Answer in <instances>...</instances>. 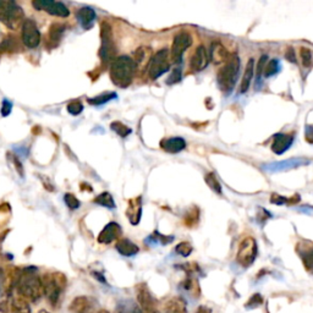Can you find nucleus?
<instances>
[{
    "instance_id": "a878e982",
    "label": "nucleus",
    "mask_w": 313,
    "mask_h": 313,
    "mask_svg": "<svg viewBox=\"0 0 313 313\" xmlns=\"http://www.w3.org/2000/svg\"><path fill=\"white\" fill-rule=\"evenodd\" d=\"M116 313H143L136 302L131 300H122L117 304Z\"/></svg>"
},
{
    "instance_id": "c03bdc74",
    "label": "nucleus",
    "mask_w": 313,
    "mask_h": 313,
    "mask_svg": "<svg viewBox=\"0 0 313 313\" xmlns=\"http://www.w3.org/2000/svg\"><path fill=\"white\" fill-rule=\"evenodd\" d=\"M285 58L289 60L290 62H296V58H295V52L293 48H288L285 53Z\"/></svg>"
},
{
    "instance_id": "f3484780",
    "label": "nucleus",
    "mask_w": 313,
    "mask_h": 313,
    "mask_svg": "<svg viewBox=\"0 0 313 313\" xmlns=\"http://www.w3.org/2000/svg\"><path fill=\"white\" fill-rule=\"evenodd\" d=\"M120 234H121V228H120L119 224L111 221L101 231L98 236V242L104 245L111 244L114 240H116L120 236Z\"/></svg>"
},
{
    "instance_id": "a19ab883",
    "label": "nucleus",
    "mask_w": 313,
    "mask_h": 313,
    "mask_svg": "<svg viewBox=\"0 0 313 313\" xmlns=\"http://www.w3.org/2000/svg\"><path fill=\"white\" fill-rule=\"evenodd\" d=\"M11 109H12V104L10 103L9 101H6V99H5V101L2 102V105H1V115L4 117L10 115V113H11Z\"/></svg>"
},
{
    "instance_id": "f257e3e1",
    "label": "nucleus",
    "mask_w": 313,
    "mask_h": 313,
    "mask_svg": "<svg viewBox=\"0 0 313 313\" xmlns=\"http://www.w3.org/2000/svg\"><path fill=\"white\" fill-rule=\"evenodd\" d=\"M17 293L27 302H38L44 295L42 279L32 268H27L17 278Z\"/></svg>"
},
{
    "instance_id": "412c9836",
    "label": "nucleus",
    "mask_w": 313,
    "mask_h": 313,
    "mask_svg": "<svg viewBox=\"0 0 313 313\" xmlns=\"http://www.w3.org/2000/svg\"><path fill=\"white\" fill-rule=\"evenodd\" d=\"M164 313H187V304L182 297H173L164 306Z\"/></svg>"
},
{
    "instance_id": "2f4dec72",
    "label": "nucleus",
    "mask_w": 313,
    "mask_h": 313,
    "mask_svg": "<svg viewBox=\"0 0 313 313\" xmlns=\"http://www.w3.org/2000/svg\"><path fill=\"white\" fill-rule=\"evenodd\" d=\"M205 180H206V182H207L208 186H209L210 189L215 192V194H219V195L221 194V185H220V182L218 181V179H216L214 174H212V173L207 174V175L205 176Z\"/></svg>"
},
{
    "instance_id": "423d86ee",
    "label": "nucleus",
    "mask_w": 313,
    "mask_h": 313,
    "mask_svg": "<svg viewBox=\"0 0 313 313\" xmlns=\"http://www.w3.org/2000/svg\"><path fill=\"white\" fill-rule=\"evenodd\" d=\"M169 67H170V62H169L168 49H161V51L156 52L155 55L151 58L150 65H148L150 78L151 80H156L161 75L165 74Z\"/></svg>"
},
{
    "instance_id": "c85d7f7f",
    "label": "nucleus",
    "mask_w": 313,
    "mask_h": 313,
    "mask_svg": "<svg viewBox=\"0 0 313 313\" xmlns=\"http://www.w3.org/2000/svg\"><path fill=\"white\" fill-rule=\"evenodd\" d=\"M117 97L116 93L114 92H109V93H104V95L97 96L95 98H90L88 99V103L93 104V105H103V104L108 103L111 99H115Z\"/></svg>"
},
{
    "instance_id": "49530a36",
    "label": "nucleus",
    "mask_w": 313,
    "mask_h": 313,
    "mask_svg": "<svg viewBox=\"0 0 313 313\" xmlns=\"http://www.w3.org/2000/svg\"><path fill=\"white\" fill-rule=\"evenodd\" d=\"M2 285H4V272L0 269V294L2 291Z\"/></svg>"
},
{
    "instance_id": "473e14b6",
    "label": "nucleus",
    "mask_w": 313,
    "mask_h": 313,
    "mask_svg": "<svg viewBox=\"0 0 313 313\" xmlns=\"http://www.w3.org/2000/svg\"><path fill=\"white\" fill-rule=\"evenodd\" d=\"M302 261H304V264L307 268V270L313 273V247L302 254Z\"/></svg>"
},
{
    "instance_id": "20e7f679",
    "label": "nucleus",
    "mask_w": 313,
    "mask_h": 313,
    "mask_svg": "<svg viewBox=\"0 0 313 313\" xmlns=\"http://www.w3.org/2000/svg\"><path fill=\"white\" fill-rule=\"evenodd\" d=\"M240 71V59L239 56H233L225 66L221 67L216 76L218 81V86L224 93H230L234 90L235 83H236L237 76H239Z\"/></svg>"
},
{
    "instance_id": "9d476101",
    "label": "nucleus",
    "mask_w": 313,
    "mask_h": 313,
    "mask_svg": "<svg viewBox=\"0 0 313 313\" xmlns=\"http://www.w3.org/2000/svg\"><path fill=\"white\" fill-rule=\"evenodd\" d=\"M21 37H22V42L26 47L31 49L37 48L39 46V42H41V33H39V30L35 21L31 19L25 20V22L22 23Z\"/></svg>"
},
{
    "instance_id": "6ab92c4d",
    "label": "nucleus",
    "mask_w": 313,
    "mask_h": 313,
    "mask_svg": "<svg viewBox=\"0 0 313 313\" xmlns=\"http://www.w3.org/2000/svg\"><path fill=\"white\" fill-rule=\"evenodd\" d=\"M160 147L169 153H179L186 148V142L181 137L165 138L160 142Z\"/></svg>"
},
{
    "instance_id": "1a4fd4ad",
    "label": "nucleus",
    "mask_w": 313,
    "mask_h": 313,
    "mask_svg": "<svg viewBox=\"0 0 313 313\" xmlns=\"http://www.w3.org/2000/svg\"><path fill=\"white\" fill-rule=\"evenodd\" d=\"M32 6L38 11H47L49 15L59 17H67L70 15L69 9L62 2L54 1V0H35Z\"/></svg>"
},
{
    "instance_id": "39448f33",
    "label": "nucleus",
    "mask_w": 313,
    "mask_h": 313,
    "mask_svg": "<svg viewBox=\"0 0 313 313\" xmlns=\"http://www.w3.org/2000/svg\"><path fill=\"white\" fill-rule=\"evenodd\" d=\"M22 7L11 0H0V21L11 30H16L25 22Z\"/></svg>"
},
{
    "instance_id": "09e8293b",
    "label": "nucleus",
    "mask_w": 313,
    "mask_h": 313,
    "mask_svg": "<svg viewBox=\"0 0 313 313\" xmlns=\"http://www.w3.org/2000/svg\"><path fill=\"white\" fill-rule=\"evenodd\" d=\"M98 313H109V312L106 311V310H101V311H99Z\"/></svg>"
},
{
    "instance_id": "b1692460",
    "label": "nucleus",
    "mask_w": 313,
    "mask_h": 313,
    "mask_svg": "<svg viewBox=\"0 0 313 313\" xmlns=\"http://www.w3.org/2000/svg\"><path fill=\"white\" fill-rule=\"evenodd\" d=\"M209 59L214 62L215 65L221 64L226 60V51L224 48V46L219 42H215V43L212 44L210 47V52H209Z\"/></svg>"
},
{
    "instance_id": "de8ad7c7",
    "label": "nucleus",
    "mask_w": 313,
    "mask_h": 313,
    "mask_svg": "<svg viewBox=\"0 0 313 313\" xmlns=\"http://www.w3.org/2000/svg\"><path fill=\"white\" fill-rule=\"evenodd\" d=\"M37 313H49V312L47 311V310H41V311H38Z\"/></svg>"
},
{
    "instance_id": "7c9ffc66",
    "label": "nucleus",
    "mask_w": 313,
    "mask_h": 313,
    "mask_svg": "<svg viewBox=\"0 0 313 313\" xmlns=\"http://www.w3.org/2000/svg\"><path fill=\"white\" fill-rule=\"evenodd\" d=\"M280 70V62H279L278 59H272L267 64L264 69V76L265 77H270L276 75Z\"/></svg>"
},
{
    "instance_id": "a211bd4d",
    "label": "nucleus",
    "mask_w": 313,
    "mask_h": 313,
    "mask_svg": "<svg viewBox=\"0 0 313 313\" xmlns=\"http://www.w3.org/2000/svg\"><path fill=\"white\" fill-rule=\"evenodd\" d=\"M96 11L90 6H83L81 9H78L76 12V19L81 26L86 30H90L92 27L93 22L96 20Z\"/></svg>"
},
{
    "instance_id": "aec40b11",
    "label": "nucleus",
    "mask_w": 313,
    "mask_h": 313,
    "mask_svg": "<svg viewBox=\"0 0 313 313\" xmlns=\"http://www.w3.org/2000/svg\"><path fill=\"white\" fill-rule=\"evenodd\" d=\"M141 200H142L141 197L131 200L130 201L129 208H127L126 214L132 225H137L141 220V215H142V205H141Z\"/></svg>"
},
{
    "instance_id": "37998d69",
    "label": "nucleus",
    "mask_w": 313,
    "mask_h": 313,
    "mask_svg": "<svg viewBox=\"0 0 313 313\" xmlns=\"http://www.w3.org/2000/svg\"><path fill=\"white\" fill-rule=\"evenodd\" d=\"M305 136L309 143H313V125H307L305 129Z\"/></svg>"
},
{
    "instance_id": "c9c22d12",
    "label": "nucleus",
    "mask_w": 313,
    "mask_h": 313,
    "mask_svg": "<svg viewBox=\"0 0 313 313\" xmlns=\"http://www.w3.org/2000/svg\"><path fill=\"white\" fill-rule=\"evenodd\" d=\"M182 78V70L180 67H175V69L171 71L170 76H169L168 80H166V83L168 85H175V83L180 82Z\"/></svg>"
},
{
    "instance_id": "7ed1b4c3",
    "label": "nucleus",
    "mask_w": 313,
    "mask_h": 313,
    "mask_svg": "<svg viewBox=\"0 0 313 313\" xmlns=\"http://www.w3.org/2000/svg\"><path fill=\"white\" fill-rule=\"evenodd\" d=\"M44 296L53 307H58L66 286V276L61 273H47L42 278Z\"/></svg>"
},
{
    "instance_id": "ddd939ff",
    "label": "nucleus",
    "mask_w": 313,
    "mask_h": 313,
    "mask_svg": "<svg viewBox=\"0 0 313 313\" xmlns=\"http://www.w3.org/2000/svg\"><path fill=\"white\" fill-rule=\"evenodd\" d=\"M0 313H31V309L28 302L19 295L0 302Z\"/></svg>"
},
{
    "instance_id": "393cba45",
    "label": "nucleus",
    "mask_w": 313,
    "mask_h": 313,
    "mask_svg": "<svg viewBox=\"0 0 313 313\" xmlns=\"http://www.w3.org/2000/svg\"><path fill=\"white\" fill-rule=\"evenodd\" d=\"M254 74H255V61H254V59H250L246 65V69H245V74L241 81L240 92L245 93L249 91L250 85H251V82H252V78H254Z\"/></svg>"
},
{
    "instance_id": "f03ea898",
    "label": "nucleus",
    "mask_w": 313,
    "mask_h": 313,
    "mask_svg": "<svg viewBox=\"0 0 313 313\" xmlns=\"http://www.w3.org/2000/svg\"><path fill=\"white\" fill-rule=\"evenodd\" d=\"M137 71V64L130 56H119L113 61L110 69V78L117 87L125 88L131 85L135 74Z\"/></svg>"
},
{
    "instance_id": "5701e85b",
    "label": "nucleus",
    "mask_w": 313,
    "mask_h": 313,
    "mask_svg": "<svg viewBox=\"0 0 313 313\" xmlns=\"http://www.w3.org/2000/svg\"><path fill=\"white\" fill-rule=\"evenodd\" d=\"M116 250L120 255L125 256V257H132V256L137 255L138 251H140L137 245L127 239H124L121 240V241L117 242Z\"/></svg>"
},
{
    "instance_id": "72a5a7b5",
    "label": "nucleus",
    "mask_w": 313,
    "mask_h": 313,
    "mask_svg": "<svg viewBox=\"0 0 313 313\" xmlns=\"http://www.w3.org/2000/svg\"><path fill=\"white\" fill-rule=\"evenodd\" d=\"M176 254H179L182 257H187V256L191 255L192 252V246L189 244V242H181L175 247Z\"/></svg>"
},
{
    "instance_id": "2eb2a0df",
    "label": "nucleus",
    "mask_w": 313,
    "mask_h": 313,
    "mask_svg": "<svg viewBox=\"0 0 313 313\" xmlns=\"http://www.w3.org/2000/svg\"><path fill=\"white\" fill-rule=\"evenodd\" d=\"M209 54H208L207 49L203 46H200L192 55L191 61H190V67L196 72L202 71L207 67L208 62H209Z\"/></svg>"
},
{
    "instance_id": "79ce46f5",
    "label": "nucleus",
    "mask_w": 313,
    "mask_h": 313,
    "mask_svg": "<svg viewBox=\"0 0 313 313\" xmlns=\"http://www.w3.org/2000/svg\"><path fill=\"white\" fill-rule=\"evenodd\" d=\"M270 202L274 203V205H284L285 202H288V200H286L285 197H283V196H279L276 194H273L272 197H270Z\"/></svg>"
},
{
    "instance_id": "ea45409f",
    "label": "nucleus",
    "mask_w": 313,
    "mask_h": 313,
    "mask_svg": "<svg viewBox=\"0 0 313 313\" xmlns=\"http://www.w3.org/2000/svg\"><path fill=\"white\" fill-rule=\"evenodd\" d=\"M262 302H263L262 296H261L260 294H256L251 297V299H250L249 304H247V307H257V306H260Z\"/></svg>"
},
{
    "instance_id": "9b49d317",
    "label": "nucleus",
    "mask_w": 313,
    "mask_h": 313,
    "mask_svg": "<svg viewBox=\"0 0 313 313\" xmlns=\"http://www.w3.org/2000/svg\"><path fill=\"white\" fill-rule=\"evenodd\" d=\"M192 44V37L187 32L177 33L174 38L173 47H171V59L174 62L179 64L181 62L182 55L186 52L187 48H190Z\"/></svg>"
},
{
    "instance_id": "0eeeda50",
    "label": "nucleus",
    "mask_w": 313,
    "mask_h": 313,
    "mask_svg": "<svg viewBox=\"0 0 313 313\" xmlns=\"http://www.w3.org/2000/svg\"><path fill=\"white\" fill-rule=\"evenodd\" d=\"M101 37H102V47L99 51V56L102 61L109 62L111 61L115 55V46L113 42V33H111V27L108 22H102L101 25Z\"/></svg>"
},
{
    "instance_id": "6e6552de",
    "label": "nucleus",
    "mask_w": 313,
    "mask_h": 313,
    "mask_svg": "<svg viewBox=\"0 0 313 313\" xmlns=\"http://www.w3.org/2000/svg\"><path fill=\"white\" fill-rule=\"evenodd\" d=\"M257 257V244L252 237L242 240L237 251L236 261L242 267H250Z\"/></svg>"
},
{
    "instance_id": "cd10ccee",
    "label": "nucleus",
    "mask_w": 313,
    "mask_h": 313,
    "mask_svg": "<svg viewBox=\"0 0 313 313\" xmlns=\"http://www.w3.org/2000/svg\"><path fill=\"white\" fill-rule=\"evenodd\" d=\"M95 203L105 208H115V202H114L113 196L109 192H103V194L99 195L97 198H95Z\"/></svg>"
},
{
    "instance_id": "4468645a",
    "label": "nucleus",
    "mask_w": 313,
    "mask_h": 313,
    "mask_svg": "<svg viewBox=\"0 0 313 313\" xmlns=\"http://www.w3.org/2000/svg\"><path fill=\"white\" fill-rule=\"evenodd\" d=\"M137 302L143 313H156L155 300L146 284H138L136 286Z\"/></svg>"
},
{
    "instance_id": "f704fd0d",
    "label": "nucleus",
    "mask_w": 313,
    "mask_h": 313,
    "mask_svg": "<svg viewBox=\"0 0 313 313\" xmlns=\"http://www.w3.org/2000/svg\"><path fill=\"white\" fill-rule=\"evenodd\" d=\"M301 60L302 64H304L305 67H311L312 66V53L310 49L307 48H301Z\"/></svg>"
},
{
    "instance_id": "bb28decb",
    "label": "nucleus",
    "mask_w": 313,
    "mask_h": 313,
    "mask_svg": "<svg viewBox=\"0 0 313 313\" xmlns=\"http://www.w3.org/2000/svg\"><path fill=\"white\" fill-rule=\"evenodd\" d=\"M65 32V26L61 25V23H54L52 25L51 31H49V38L53 42L54 46L59 43L60 39L62 37V33Z\"/></svg>"
},
{
    "instance_id": "e433bc0d",
    "label": "nucleus",
    "mask_w": 313,
    "mask_h": 313,
    "mask_svg": "<svg viewBox=\"0 0 313 313\" xmlns=\"http://www.w3.org/2000/svg\"><path fill=\"white\" fill-rule=\"evenodd\" d=\"M82 110H83V105H82V103L78 101L72 102V103H70L69 105H67V111L74 116L80 115V114L82 113Z\"/></svg>"
},
{
    "instance_id": "dca6fc26",
    "label": "nucleus",
    "mask_w": 313,
    "mask_h": 313,
    "mask_svg": "<svg viewBox=\"0 0 313 313\" xmlns=\"http://www.w3.org/2000/svg\"><path fill=\"white\" fill-rule=\"evenodd\" d=\"M294 143V136L285 134H276L273 137L272 151L275 155L280 156L285 153Z\"/></svg>"
},
{
    "instance_id": "f8f14e48",
    "label": "nucleus",
    "mask_w": 313,
    "mask_h": 313,
    "mask_svg": "<svg viewBox=\"0 0 313 313\" xmlns=\"http://www.w3.org/2000/svg\"><path fill=\"white\" fill-rule=\"evenodd\" d=\"M311 160L305 158H291L281 161H274V163H268L263 165V169L269 173H278V171L290 170V169L299 168V166L309 165Z\"/></svg>"
},
{
    "instance_id": "c756f323",
    "label": "nucleus",
    "mask_w": 313,
    "mask_h": 313,
    "mask_svg": "<svg viewBox=\"0 0 313 313\" xmlns=\"http://www.w3.org/2000/svg\"><path fill=\"white\" fill-rule=\"evenodd\" d=\"M110 129L113 130L114 132H116V134L119 135L120 137H126V136H129V135L132 132V130L130 129V127H127L126 125L121 124V122H120V121L111 122Z\"/></svg>"
},
{
    "instance_id": "a18cd8bd",
    "label": "nucleus",
    "mask_w": 313,
    "mask_h": 313,
    "mask_svg": "<svg viewBox=\"0 0 313 313\" xmlns=\"http://www.w3.org/2000/svg\"><path fill=\"white\" fill-rule=\"evenodd\" d=\"M196 313H212V310L207 306H200L197 309V312Z\"/></svg>"
},
{
    "instance_id": "58836bf2",
    "label": "nucleus",
    "mask_w": 313,
    "mask_h": 313,
    "mask_svg": "<svg viewBox=\"0 0 313 313\" xmlns=\"http://www.w3.org/2000/svg\"><path fill=\"white\" fill-rule=\"evenodd\" d=\"M267 59H268L267 55H262V56H261L260 61H258V65H257V77H258V80H260V77L262 76L263 70L265 69L264 64H265V62H267Z\"/></svg>"
},
{
    "instance_id": "4be33fe9",
    "label": "nucleus",
    "mask_w": 313,
    "mask_h": 313,
    "mask_svg": "<svg viewBox=\"0 0 313 313\" xmlns=\"http://www.w3.org/2000/svg\"><path fill=\"white\" fill-rule=\"evenodd\" d=\"M92 306L90 297L78 296L70 304V312L71 313H88Z\"/></svg>"
},
{
    "instance_id": "8fccbe9b",
    "label": "nucleus",
    "mask_w": 313,
    "mask_h": 313,
    "mask_svg": "<svg viewBox=\"0 0 313 313\" xmlns=\"http://www.w3.org/2000/svg\"><path fill=\"white\" fill-rule=\"evenodd\" d=\"M156 313H159V312H158V311H156Z\"/></svg>"
},
{
    "instance_id": "4c0bfd02",
    "label": "nucleus",
    "mask_w": 313,
    "mask_h": 313,
    "mask_svg": "<svg viewBox=\"0 0 313 313\" xmlns=\"http://www.w3.org/2000/svg\"><path fill=\"white\" fill-rule=\"evenodd\" d=\"M64 201L70 209H77V208L80 207V201H78L74 195L66 194L64 196Z\"/></svg>"
}]
</instances>
